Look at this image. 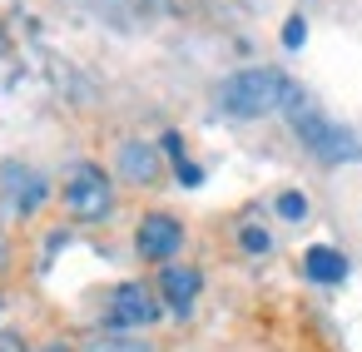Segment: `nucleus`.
<instances>
[{
    "instance_id": "f257e3e1",
    "label": "nucleus",
    "mask_w": 362,
    "mask_h": 352,
    "mask_svg": "<svg viewBox=\"0 0 362 352\" xmlns=\"http://www.w3.org/2000/svg\"><path fill=\"white\" fill-rule=\"evenodd\" d=\"M293 95H298V90L288 85L283 70H238L233 80H223L218 105H223L228 115H238V119H258V115L283 110Z\"/></svg>"
},
{
    "instance_id": "f03ea898",
    "label": "nucleus",
    "mask_w": 362,
    "mask_h": 352,
    "mask_svg": "<svg viewBox=\"0 0 362 352\" xmlns=\"http://www.w3.org/2000/svg\"><path fill=\"white\" fill-rule=\"evenodd\" d=\"M65 209L75 223H105L115 209V184L100 164H75L65 179Z\"/></svg>"
},
{
    "instance_id": "7ed1b4c3",
    "label": "nucleus",
    "mask_w": 362,
    "mask_h": 352,
    "mask_svg": "<svg viewBox=\"0 0 362 352\" xmlns=\"http://www.w3.org/2000/svg\"><path fill=\"white\" fill-rule=\"evenodd\" d=\"M288 110H293V124H298L303 144H308L313 154H322L327 164H342V159H357V154H362V144H357L347 129L327 124L317 110H308V100H303V95H293V100H288Z\"/></svg>"
},
{
    "instance_id": "20e7f679",
    "label": "nucleus",
    "mask_w": 362,
    "mask_h": 352,
    "mask_svg": "<svg viewBox=\"0 0 362 352\" xmlns=\"http://www.w3.org/2000/svg\"><path fill=\"white\" fill-rule=\"evenodd\" d=\"M134 248H139V258H149V263H169V258L184 248L179 218H174V213H144V223H139V233H134Z\"/></svg>"
},
{
    "instance_id": "39448f33",
    "label": "nucleus",
    "mask_w": 362,
    "mask_h": 352,
    "mask_svg": "<svg viewBox=\"0 0 362 352\" xmlns=\"http://www.w3.org/2000/svg\"><path fill=\"white\" fill-rule=\"evenodd\" d=\"M159 317V298L144 283H119L110 298V327H144Z\"/></svg>"
},
{
    "instance_id": "423d86ee",
    "label": "nucleus",
    "mask_w": 362,
    "mask_h": 352,
    "mask_svg": "<svg viewBox=\"0 0 362 352\" xmlns=\"http://www.w3.org/2000/svg\"><path fill=\"white\" fill-rule=\"evenodd\" d=\"M199 288H204V278H199L194 268L164 263V273H159V293H164V303H169L179 317H189V312H194V303H199Z\"/></svg>"
},
{
    "instance_id": "0eeeda50",
    "label": "nucleus",
    "mask_w": 362,
    "mask_h": 352,
    "mask_svg": "<svg viewBox=\"0 0 362 352\" xmlns=\"http://www.w3.org/2000/svg\"><path fill=\"white\" fill-rule=\"evenodd\" d=\"M6 189H11V204H16L21 213H35L40 199H45V184H40V174H30V169H6Z\"/></svg>"
},
{
    "instance_id": "6e6552de",
    "label": "nucleus",
    "mask_w": 362,
    "mask_h": 352,
    "mask_svg": "<svg viewBox=\"0 0 362 352\" xmlns=\"http://www.w3.org/2000/svg\"><path fill=\"white\" fill-rule=\"evenodd\" d=\"M119 174L134 179V184H149V179L159 174V154H154V144H124V149H119Z\"/></svg>"
},
{
    "instance_id": "1a4fd4ad",
    "label": "nucleus",
    "mask_w": 362,
    "mask_h": 352,
    "mask_svg": "<svg viewBox=\"0 0 362 352\" xmlns=\"http://www.w3.org/2000/svg\"><path fill=\"white\" fill-rule=\"evenodd\" d=\"M303 273H308L313 283H342V278H347V258H342L337 248H308Z\"/></svg>"
},
{
    "instance_id": "9d476101",
    "label": "nucleus",
    "mask_w": 362,
    "mask_h": 352,
    "mask_svg": "<svg viewBox=\"0 0 362 352\" xmlns=\"http://www.w3.org/2000/svg\"><path fill=\"white\" fill-rule=\"evenodd\" d=\"M85 352H149V342H134V337H95Z\"/></svg>"
},
{
    "instance_id": "9b49d317",
    "label": "nucleus",
    "mask_w": 362,
    "mask_h": 352,
    "mask_svg": "<svg viewBox=\"0 0 362 352\" xmlns=\"http://www.w3.org/2000/svg\"><path fill=\"white\" fill-rule=\"evenodd\" d=\"M278 213H283L288 223H298V218H308V199H303V194H283V199H278Z\"/></svg>"
},
{
    "instance_id": "f8f14e48",
    "label": "nucleus",
    "mask_w": 362,
    "mask_h": 352,
    "mask_svg": "<svg viewBox=\"0 0 362 352\" xmlns=\"http://www.w3.org/2000/svg\"><path fill=\"white\" fill-rule=\"evenodd\" d=\"M238 243H243L248 253H268V233H263V228H253V223L238 233Z\"/></svg>"
},
{
    "instance_id": "ddd939ff",
    "label": "nucleus",
    "mask_w": 362,
    "mask_h": 352,
    "mask_svg": "<svg viewBox=\"0 0 362 352\" xmlns=\"http://www.w3.org/2000/svg\"><path fill=\"white\" fill-rule=\"evenodd\" d=\"M303 40H308V25H303V20H298V16H293V20H288V25H283V45H288V50H298V45H303Z\"/></svg>"
},
{
    "instance_id": "4468645a",
    "label": "nucleus",
    "mask_w": 362,
    "mask_h": 352,
    "mask_svg": "<svg viewBox=\"0 0 362 352\" xmlns=\"http://www.w3.org/2000/svg\"><path fill=\"white\" fill-rule=\"evenodd\" d=\"M174 174H179V184H189V189H199V184H204V169H199V164H189V159H179V169H174Z\"/></svg>"
},
{
    "instance_id": "2eb2a0df",
    "label": "nucleus",
    "mask_w": 362,
    "mask_h": 352,
    "mask_svg": "<svg viewBox=\"0 0 362 352\" xmlns=\"http://www.w3.org/2000/svg\"><path fill=\"white\" fill-rule=\"evenodd\" d=\"M0 352H25V342L16 332H0Z\"/></svg>"
},
{
    "instance_id": "dca6fc26",
    "label": "nucleus",
    "mask_w": 362,
    "mask_h": 352,
    "mask_svg": "<svg viewBox=\"0 0 362 352\" xmlns=\"http://www.w3.org/2000/svg\"><path fill=\"white\" fill-rule=\"evenodd\" d=\"M11 263V243H6V233H0V268Z\"/></svg>"
},
{
    "instance_id": "f3484780",
    "label": "nucleus",
    "mask_w": 362,
    "mask_h": 352,
    "mask_svg": "<svg viewBox=\"0 0 362 352\" xmlns=\"http://www.w3.org/2000/svg\"><path fill=\"white\" fill-rule=\"evenodd\" d=\"M40 352H70V347H40Z\"/></svg>"
}]
</instances>
